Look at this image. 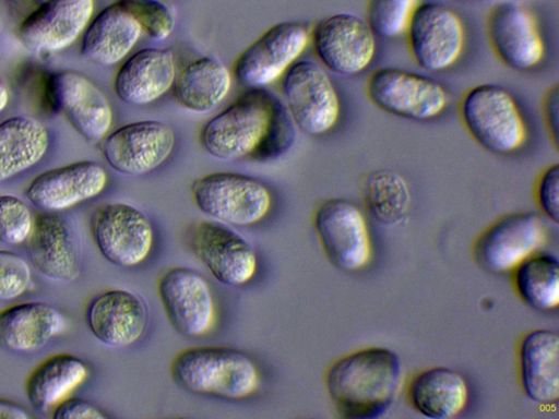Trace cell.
<instances>
[{"label":"cell","instance_id":"484cf974","mask_svg":"<svg viewBox=\"0 0 559 419\" xmlns=\"http://www.w3.org/2000/svg\"><path fill=\"white\" fill-rule=\"evenodd\" d=\"M27 241L29 256L45 276L66 282L78 277L79 260L74 242L66 223L58 215L38 214Z\"/></svg>","mask_w":559,"mask_h":419},{"label":"cell","instance_id":"d590c367","mask_svg":"<svg viewBox=\"0 0 559 419\" xmlns=\"http://www.w3.org/2000/svg\"><path fill=\"white\" fill-rule=\"evenodd\" d=\"M31 282L26 261L11 251L0 250V301L19 298L27 291Z\"/></svg>","mask_w":559,"mask_h":419},{"label":"cell","instance_id":"f1b7e54d","mask_svg":"<svg viewBox=\"0 0 559 419\" xmlns=\"http://www.w3.org/2000/svg\"><path fill=\"white\" fill-rule=\"evenodd\" d=\"M88 368L80 358L59 354L43 361L28 376L26 396L38 411L55 409L87 378Z\"/></svg>","mask_w":559,"mask_h":419},{"label":"cell","instance_id":"277c9868","mask_svg":"<svg viewBox=\"0 0 559 419\" xmlns=\"http://www.w3.org/2000/svg\"><path fill=\"white\" fill-rule=\"evenodd\" d=\"M459 115L469 136L481 148L506 155L526 142L522 111L510 92L497 84H479L467 89L459 103Z\"/></svg>","mask_w":559,"mask_h":419},{"label":"cell","instance_id":"30bf717a","mask_svg":"<svg viewBox=\"0 0 559 419\" xmlns=\"http://www.w3.org/2000/svg\"><path fill=\"white\" fill-rule=\"evenodd\" d=\"M486 34L497 59L513 71H530L544 60L546 48L537 20L519 2L493 4L486 17Z\"/></svg>","mask_w":559,"mask_h":419},{"label":"cell","instance_id":"7402d4cb","mask_svg":"<svg viewBox=\"0 0 559 419\" xmlns=\"http://www.w3.org/2000/svg\"><path fill=\"white\" fill-rule=\"evenodd\" d=\"M176 75V62L171 50L143 48L120 65L114 79V91L121 101L144 106L158 99L173 87Z\"/></svg>","mask_w":559,"mask_h":419},{"label":"cell","instance_id":"ffe728a7","mask_svg":"<svg viewBox=\"0 0 559 419\" xmlns=\"http://www.w3.org/2000/svg\"><path fill=\"white\" fill-rule=\"evenodd\" d=\"M107 180V172L99 164L81 160L39 173L25 193L36 207L59 212L97 196Z\"/></svg>","mask_w":559,"mask_h":419},{"label":"cell","instance_id":"44dd1931","mask_svg":"<svg viewBox=\"0 0 559 419\" xmlns=\"http://www.w3.org/2000/svg\"><path fill=\"white\" fill-rule=\"evenodd\" d=\"M147 309L136 295L111 289L97 295L86 310V322L94 336L111 347H127L144 334Z\"/></svg>","mask_w":559,"mask_h":419},{"label":"cell","instance_id":"d6a6232c","mask_svg":"<svg viewBox=\"0 0 559 419\" xmlns=\"http://www.w3.org/2000/svg\"><path fill=\"white\" fill-rule=\"evenodd\" d=\"M420 0H367L365 21L376 37L396 38L405 34Z\"/></svg>","mask_w":559,"mask_h":419},{"label":"cell","instance_id":"7c38bea8","mask_svg":"<svg viewBox=\"0 0 559 419\" xmlns=\"http://www.w3.org/2000/svg\"><path fill=\"white\" fill-rule=\"evenodd\" d=\"M310 41L321 64L338 75L364 72L377 50L376 36L365 19L352 13H336L319 21Z\"/></svg>","mask_w":559,"mask_h":419},{"label":"cell","instance_id":"6da1fadb","mask_svg":"<svg viewBox=\"0 0 559 419\" xmlns=\"http://www.w3.org/2000/svg\"><path fill=\"white\" fill-rule=\"evenodd\" d=\"M199 141L205 152L218 159H269L289 145L290 121L271 93L251 88L207 120Z\"/></svg>","mask_w":559,"mask_h":419},{"label":"cell","instance_id":"3957f363","mask_svg":"<svg viewBox=\"0 0 559 419\" xmlns=\"http://www.w3.org/2000/svg\"><path fill=\"white\" fill-rule=\"evenodd\" d=\"M173 381L199 395L243 399L260 387L257 363L246 352L226 346H194L177 352L170 361Z\"/></svg>","mask_w":559,"mask_h":419},{"label":"cell","instance_id":"b9f144b4","mask_svg":"<svg viewBox=\"0 0 559 419\" xmlns=\"http://www.w3.org/2000/svg\"><path fill=\"white\" fill-rule=\"evenodd\" d=\"M0 24H1V16H0Z\"/></svg>","mask_w":559,"mask_h":419},{"label":"cell","instance_id":"cb8c5ba5","mask_svg":"<svg viewBox=\"0 0 559 419\" xmlns=\"http://www.w3.org/2000/svg\"><path fill=\"white\" fill-rule=\"evenodd\" d=\"M66 328V319L51 304L25 302L0 311V347L31 352L40 349Z\"/></svg>","mask_w":559,"mask_h":419},{"label":"cell","instance_id":"52a82bcc","mask_svg":"<svg viewBox=\"0 0 559 419\" xmlns=\"http://www.w3.org/2000/svg\"><path fill=\"white\" fill-rule=\"evenodd\" d=\"M282 94L295 125L309 135L330 131L340 117V98L325 70L309 60L294 62L284 73Z\"/></svg>","mask_w":559,"mask_h":419},{"label":"cell","instance_id":"e575fe53","mask_svg":"<svg viewBox=\"0 0 559 419\" xmlns=\"http://www.w3.org/2000/svg\"><path fill=\"white\" fill-rule=\"evenodd\" d=\"M28 206L13 195H0V241L16 246L28 240L34 227Z\"/></svg>","mask_w":559,"mask_h":419},{"label":"cell","instance_id":"d4e9b609","mask_svg":"<svg viewBox=\"0 0 559 419\" xmlns=\"http://www.w3.org/2000/svg\"><path fill=\"white\" fill-rule=\"evenodd\" d=\"M523 390L538 404L556 403L559 397V337L550 330H535L520 346Z\"/></svg>","mask_w":559,"mask_h":419},{"label":"cell","instance_id":"9a60e30c","mask_svg":"<svg viewBox=\"0 0 559 419\" xmlns=\"http://www.w3.org/2000/svg\"><path fill=\"white\" fill-rule=\"evenodd\" d=\"M92 234L102 255L124 267L143 263L154 244V229L148 218L139 208L122 202L98 208L92 222Z\"/></svg>","mask_w":559,"mask_h":419},{"label":"cell","instance_id":"9c48e42d","mask_svg":"<svg viewBox=\"0 0 559 419\" xmlns=\"http://www.w3.org/2000/svg\"><path fill=\"white\" fill-rule=\"evenodd\" d=\"M313 226L326 259L336 268L356 272L368 264L369 230L356 204L340 197L324 200L314 211Z\"/></svg>","mask_w":559,"mask_h":419},{"label":"cell","instance_id":"603a6c76","mask_svg":"<svg viewBox=\"0 0 559 419\" xmlns=\"http://www.w3.org/2000/svg\"><path fill=\"white\" fill-rule=\"evenodd\" d=\"M141 27L118 2L104 8L83 32L80 53L97 65H112L123 60L138 43Z\"/></svg>","mask_w":559,"mask_h":419},{"label":"cell","instance_id":"5b68a950","mask_svg":"<svg viewBox=\"0 0 559 419\" xmlns=\"http://www.w3.org/2000/svg\"><path fill=\"white\" fill-rule=\"evenodd\" d=\"M366 95L380 110L419 122L440 116L450 101L441 83L396 67H382L371 72L366 81Z\"/></svg>","mask_w":559,"mask_h":419},{"label":"cell","instance_id":"74e56055","mask_svg":"<svg viewBox=\"0 0 559 419\" xmlns=\"http://www.w3.org/2000/svg\"><path fill=\"white\" fill-rule=\"evenodd\" d=\"M55 419H104L106 415L93 404L80 398H67L53 411Z\"/></svg>","mask_w":559,"mask_h":419},{"label":"cell","instance_id":"ab89813d","mask_svg":"<svg viewBox=\"0 0 559 419\" xmlns=\"http://www.w3.org/2000/svg\"><path fill=\"white\" fill-rule=\"evenodd\" d=\"M31 416L20 405L0 398V419H28Z\"/></svg>","mask_w":559,"mask_h":419},{"label":"cell","instance_id":"7a4b0ae2","mask_svg":"<svg viewBox=\"0 0 559 419\" xmlns=\"http://www.w3.org/2000/svg\"><path fill=\"white\" fill-rule=\"evenodd\" d=\"M402 383L399 356L368 347L335 360L325 373V387L338 414L347 419H376L394 403Z\"/></svg>","mask_w":559,"mask_h":419},{"label":"cell","instance_id":"60d3db41","mask_svg":"<svg viewBox=\"0 0 559 419\" xmlns=\"http://www.w3.org/2000/svg\"><path fill=\"white\" fill-rule=\"evenodd\" d=\"M9 103V91L7 86L0 81V112L4 110Z\"/></svg>","mask_w":559,"mask_h":419},{"label":"cell","instance_id":"1f68e13d","mask_svg":"<svg viewBox=\"0 0 559 419\" xmlns=\"http://www.w3.org/2000/svg\"><path fill=\"white\" fill-rule=\"evenodd\" d=\"M514 282L523 301L538 311L559 302V264L550 254H533L515 267Z\"/></svg>","mask_w":559,"mask_h":419},{"label":"cell","instance_id":"2e32d148","mask_svg":"<svg viewBox=\"0 0 559 419\" xmlns=\"http://www.w3.org/2000/svg\"><path fill=\"white\" fill-rule=\"evenodd\" d=\"M189 243L197 259L222 284L245 285L257 272L258 258L251 244L223 223L198 222Z\"/></svg>","mask_w":559,"mask_h":419},{"label":"cell","instance_id":"4316f807","mask_svg":"<svg viewBox=\"0 0 559 419\" xmlns=\"http://www.w3.org/2000/svg\"><path fill=\"white\" fill-rule=\"evenodd\" d=\"M413 407L431 419H449L465 408L468 388L463 376L445 367H433L418 373L409 384Z\"/></svg>","mask_w":559,"mask_h":419},{"label":"cell","instance_id":"ac0fdd59","mask_svg":"<svg viewBox=\"0 0 559 419\" xmlns=\"http://www.w3.org/2000/svg\"><path fill=\"white\" fill-rule=\"evenodd\" d=\"M48 97L87 142L97 143L108 133L112 110L104 93L85 75L74 71L52 74Z\"/></svg>","mask_w":559,"mask_h":419},{"label":"cell","instance_id":"836d02e7","mask_svg":"<svg viewBox=\"0 0 559 419\" xmlns=\"http://www.w3.org/2000/svg\"><path fill=\"white\" fill-rule=\"evenodd\" d=\"M138 22L142 33L152 39L169 37L176 20L173 11L162 0H117Z\"/></svg>","mask_w":559,"mask_h":419},{"label":"cell","instance_id":"f546056e","mask_svg":"<svg viewBox=\"0 0 559 419\" xmlns=\"http://www.w3.org/2000/svg\"><path fill=\"white\" fill-rule=\"evenodd\" d=\"M49 133L38 120L17 116L0 123V181L19 175L43 159Z\"/></svg>","mask_w":559,"mask_h":419},{"label":"cell","instance_id":"f35d334b","mask_svg":"<svg viewBox=\"0 0 559 419\" xmlns=\"http://www.w3.org/2000/svg\"><path fill=\"white\" fill-rule=\"evenodd\" d=\"M558 113H559V89L558 84L550 86L542 99V116L549 141L555 148H558Z\"/></svg>","mask_w":559,"mask_h":419},{"label":"cell","instance_id":"8992f818","mask_svg":"<svg viewBox=\"0 0 559 419\" xmlns=\"http://www.w3.org/2000/svg\"><path fill=\"white\" fill-rule=\"evenodd\" d=\"M197 207L215 220L249 226L262 220L272 205L269 189L255 178L235 172H212L190 187Z\"/></svg>","mask_w":559,"mask_h":419},{"label":"cell","instance_id":"8fae6325","mask_svg":"<svg viewBox=\"0 0 559 419\" xmlns=\"http://www.w3.org/2000/svg\"><path fill=\"white\" fill-rule=\"evenodd\" d=\"M309 41L310 33L300 23L272 25L239 53L233 75L243 86L262 88L283 75Z\"/></svg>","mask_w":559,"mask_h":419},{"label":"cell","instance_id":"ba28073f","mask_svg":"<svg viewBox=\"0 0 559 419\" xmlns=\"http://www.w3.org/2000/svg\"><path fill=\"white\" fill-rule=\"evenodd\" d=\"M415 63L428 72L454 65L465 46V28L459 14L439 2L419 3L405 31Z\"/></svg>","mask_w":559,"mask_h":419},{"label":"cell","instance_id":"4dcf8cb0","mask_svg":"<svg viewBox=\"0 0 559 419\" xmlns=\"http://www.w3.org/2000/svg\"><path fill=\"white\" fill-rule=\"evenodd\" d=\"M361 199L369 215L386 226L401 224L409 212L412 195L404 177L390 169H374L361 181Z\"/></svg>","mask_w":559,"mask_h":419},{"label":"cell","instance_id":"d6986e66","mask_svg":"<svg viewBox=\"0 0 559 419\" xmlns=\"http://www.w3.org/2000/svg\"><path fill=\"white\" fill-rule=\"evenodd\" d=\"M93 11L94 0H46L24 19L16 36L33 52H57L84 32Z\"/></svg>","mask_w":559,"mask_h":419},{"label":"cell","instance_id":"8d00e7d4","mask_svg":"<svg viewBox=\"0 0 559 419\" xmlns=\"http://www.w3.org/2000/svg\"><path fill=\"white\" fill-rule=\"evenodd\" d=\"M536 201L542 212L552 222L559 217V167L558 164L547 166L539 175L536 189Z\"/></svg>","mask_w":559,"mask_h":419},{"label":"cell","instance_id":"4fadbf2b","mask_svg":"<svg viewBox=\"0 0 559 419\" xmlns=\"http://www.w3.org/2000/svg\"><path fill=\"white\" fill-rule=\"evenodd\" d=\"M546 238L547 229L538 214H508L479 236L474 246V256L485 271L506 273L535 254Z\"/></svg>","mask_w":559,"mask_h":419},{"label":"cell","instance_id":"5bb4252c","mask_svg":"<svg viewBox=\"0 0 559 419\" xmlns=\"http://www.w3.org/2000/svg\"><path fill=\"white\" fill-rule=\"evenodd\" d=\"M157 292L170 325L181 335L199 337L215 324L216 309L207 280L194 270L175 266L157 280Z\"/></svg>","mask_w":559,"mask_h":419},{"label":"cell","instance_id":"83f0119b","mask_svg":"<svg viewBox=\"0 0 559 419\" xmlns=\"http://www.w3.org/2000/svg\"><path fill=\"white\" fill-rule=\"evenodd\" d=\"M231 87L230 71L216 58L192 60L176 75L173 92L183 108L194 112L214 109Z\"/></svg>","mask_w":559,"mask_h":419},{"label":"cell","instance_id":"e0dca14e","mask_svg":"<svg viewBox=\"0 0 559 419\" xmlns=\"http://www.w3.org/2000/svg\"><path fill=\"white\" fill-rule=\"evenodd\" d=\"M102 141V154L112 169L139 176L158 168L169 157L175 134L162 121L142 120L116 129Z\"/></svg>","mask_w":559,"mask_h":419}]
</instances>
